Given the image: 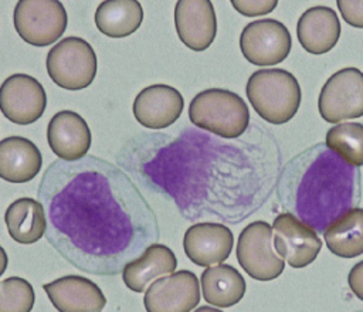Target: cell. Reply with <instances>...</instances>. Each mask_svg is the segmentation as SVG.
Instances as JSON below:
<instances>
[{"label":"cell","mask_w":363,"mask_h":312,"mask_svg":"<svg viewBox=\"0 0 363 312\" xmlns=\"http://www.w3.org/2000/svg\"><path fill=\"white\" fill-rule=\"evenodd\" d=\"M38 200L48 243L86 274H121L160 237L157 217L135 182L102 157L54 160L40 180Z\"/></svg>","instance_id":"1"},{"label":"cell","mask_w":363,"mask_h":312,"mask_svg":"<svg viewBox=\"0 0 363 312\" xmlns=\"http://www.w3.org/2000/svg\"><path fill=\"white\" fill-rule=\"evenodd\" d=\"M318 109L329 123L363 116V72L347 67L330 75L320 89Z\"/></svg>","instance_id":"9"},{"label":"cell","mask_w":363,"mask_h":312,"mask_svg":"<svg viewBox=\"0 0 363 312\" xmlns=\"http://www.w3.org/2000/svg\"><path fill=\"white\" fill-rule=\"evenodd\" d=\"M184 101L182 94L166 84L143 88L135 98L132 111L135 119L147 129H164L182 115Z\"/></svg>","instance_id":"15"},{"label":"cell","mask_w":363,"mask_h":312,"mask_svg":"<svg viewBox=\"0 0 363 312\" xmlns=\"http://www.w3.org/2000/svg\"><path fill=\"white\" fill-rule=\"evenodd\" d=\"M10 237L24 245L34 244L47 233V217L41 201L31 197L14 200L4 213Z\"/></svg>","instance_id":"22"},{"label":"cell","mask_w":363,"mask_h":312,"mask_svg":"<svg viewBox=\"0 0 363 312\" xmlns=\"http://www.w3.org/2000/svg\"><path fill=\"white\" fill-rule=\"evenodd\" d=\"M234 237L231 230L220 223H196L183 237V248L187 258L199 267L223 264L231 254Z\"/></svg>","instance_id":"14"},{"label":"cell","mask_w":363,"mask_h":312,"mask_svg":"<svg viewBox=\"0 0 363 312\" xmlns=\"http://www.w3.org/2000/svg\"><path fill=\"white\" fill-rule=\"evenodd\" d=\"M292 47L289 30L278 20L261 18L244 27L240 48L244 58L254 65L265 67L282 62Z\"/></svg>","instance_id":"10"},{"label":"cell","mask_w":363,"mask_h":312,"mask_svg":"<svg viewBox=\"0 0 363 312\" xmlns=\"http://www.w3.org/2000/svg\"><path fill=\"white\" fill-rule=\"evenodd\" d=\"M58 312H102L106 298L101 288L88 278L67 275L43 285Z\"/></svg>","instance_id":"17"},{"label":"cell","mask_w":363,"mask_h":312,"mask_svg":"<svg viewBox=\"0 0 363 312\" xmlns=\"http://www.w3.org/2000/svg\"><path fill=\"white\" fill-rule=\"evenodd\" d=\"M201 292L206 302L218 308L238 303L245 294L244 277L228 264H217L203 271L200 277Z\"/></svg>","instance_id":"23"},{"label":"cell","mask_w":363,"mask_h":312,"mask_svg":"<svg viewBox=\"0 0 363 312\" xmlns=\"http://www.w3.org/2000/svg\"><path fill=\"white\" fill-rule=\"evenodd\" d=\"M326 247L340 258L363 254V208L356 207L333 221L323 233Z\"/></svg>","instance_id":"25"},{"label":"cell","mask_w":363,"mask_h":312,"mask_svg":"<svg viewBox=\"0 0 363 312\" xmlns=\"http://www.w3.org/2000/svg\"><path fill=\"white\" fill-rule=\"evenodd\" d=\"M199 302V279L187 269L156 279L143 296L146 312H191Z\"/></svg>","instance_id":"13"},{"label":"cell","mask_w":363,"mask_h":312,"mask_svg":"<svg viewBox=\"0 0 363 312\" xmlns=\"http://www.w3.org/2000/svg\"><path fill=\"white\" fill-rule=\"evenodd\" d=\"M13 21L23 41L45 47L64 34L68 17L58 0H20L14 7Z\"/></svg>","instance_id":"7"},{"label":"cell","mask_w":363,"mask_h":312,"mask_svg":"<svg viewBox=\"0 0 363 312\" xmlns=\"http://www.w3.org/2000/svg\"><path fill=\"white\" fill-rule=\"evenodd\" d=\"M247 98L255 112L272 125L291 121L301 105L298 79L285 69H258L250 75L245 87Z\"/></svg>","instance_id":"4"},{"label":"cell","mask_w":363,"mask_h":312,"mask_svg":"<svg viewBox=\"0 0 363 312\" xmlns=\"http://www.w3.org/2000/svg\"><path fill=\"white\" fill-rule=\"evenodd\" d=\"M296 35L306 52L315 55L329 52L340 37V21L336 11L326 6L308 9L298 20Z\"/></svg>","instance_id":"19"},{"label":"cell","mask_w":363,"mask_h":312,"mask_svg":"<svg viewBox=\"0 0 363 312\" xmlns=\"http://www.w3.org/2000/svg\"><path fill=\"white\" fill-rule=\"evenodd\" d=\"M231 4L234 9L247 17H255L271 13L278 1L277 0H233Z\"/></svg>","instance_id":"28"},{"label":"cell","mask_w":363,"mask_h":312,"mask_svg":"<svg viewBox=\"0 0 363 312\" xmlns=\"http://www.w3.org/2000/svg\"><path fill=\"white\" fill-rule=\"evenodd\" d=\"M47 140L50 149L67 162L86 156L92 136L85 119L74 111H60L48 122Z\"/></svg>","instance_id":"18"},{"label":"cell","mask_w":363,"mask_h":312,"mask_svg":"<svg viewBox=\"0 0 363 312\" xmlns=\"http://www.w3.org/2000/svg\"><path fill=\"white\" fill-rule=\"evenodd\" d=\"M177 260L174 252L164 244L150 245L140 257L125 265L123 284L133 292H146L153 279L174 272Z\"/></svg>","instance_id":"21"},{"label":"cell","mask_w":363,"mask_h":312,"mask_svg":"<svg viewBox=\"0 0 363 312\" xmlns=\"http://www.w3.org/2000/svg\"><path fill=\"white\" fill-rule=\"evenodd\" d=\"M347 284L352 289V292L363 301V261L353 265L347 275Z\"/></svg>","instance_id":"30"},{"label":"cell","mask_w":363,"mask_h":312,"mask_svg":"<svg viewBox=\"0 0 363 312\" xmlns=\"http://www.w3.org/2000/svg\"><path fill=\"white\" fill-rule=\"evenodd\" d=\"M275 251L292 267L303 268L313 262L322 248L318 233L291 213H281L272 223Z\"/></svg>","instance_id":"11"},{"label":"cell","mask_w":363,"mask_h":312,"mask_svg":"<svg viewBox=\"0 0 363 312\" xmlns=\"http://www.w3.org/2000/svg\"><path fill=\"white\" fill-rule=\"evenodd\" d=\"M357 312H363V311H357Z\"/></svg>","instance_id":"32"},{"label":"cell","mask_w":363,"mask_h":312,"mask_svg":"<svg viewBox=\"0 0 363 312\" xmlns=\"http://www.w3.org/2000/svg\"><path fill=\"white\" fill-rule=\"evenodd\" d=\"M174 27L180 41L193 51L208 48L217 34V17L208 0H179L174 7Z\"/></svg>","instance_id":"16"},{"label":"cell","mask_w":363,"mask_h":312,"mask_svg":"<svg viewBox=\"0 0 363 312\" xmlns=\"http://www.w3.org/2000/svg\"><path fill=\"white\" fill-rule=\"evenodd\" d=\"M190 122L216 136L237 139L250 125V109L244 99L228 89L210 88L199 92L189 105Z\"/></svg>","instance_id":"5"},{"label":"cell","mask_w":363,"mask_h":312,"mask_svg":"<svg viewBox=\"0 0 363 312\" xmlns=\"http://www.w3.org/2000/svg\"><path fill=\"white\" fill-rule=\"evenodd\" d=\"M272 227L267 221H254L242 228L237 241V261L257 281H272L284 268V258L272 247Z\"/></svg>","instance_id":"8"},{"label":"cell","mask_w":363,"mask_h":312,"mask_svg":"<svg viewBox=\"0 0 363 312\" xmlns=\"http://www.w3.org/2000/svg\"><path fill=\"white\" fill-rule=\"evenodd\" d=\"M143 9L136 0H105L95 11L96 28L112 38L133 34L142 24Z\"/></svg>","instance_id":"24"},{"label":"cell","mask_w":363,"mask_h":312,"mask_svg":"<svg viewBox=\"0 0 363 312\" xmlns=\"http://www.w3.org/2000/svg\"><path fill=\"white\" fill-rule=\"evenodd\" d=\"M336 4L349 26L363 28V0H337Z\"/></svg>","instance_id":"29"},{"label":"cell","mask_w":363,"mask_h":312,"mask_svg":"<svg viewBox=\"0 0 363 312\" xmlns=\"http://www.w3.org/2000/svg\"><path fill=\"white\" fill-rule=\"evenodd\" d=\"M45 67L57 87L78 91L92 84L96 75V55L84 38L67 37L48 51Z\"/></svg>","instance_id":"6"},{"label":"cell","mask_w":363,"mask_h":312,"mask_svg":"<svg viewBox=\"0 0 363 312\" xmlns=\"http://www.w3.org/2000/svg\"><path fill=\"white\" fill-rule=\"evenodd\" d=\"M43 166L38 147L27 138L9 136L0 142V177L10 183L33 180Z\"/></svg>","instance_id":"20"},{"label":"cell","mask_w":363,"mask_h":312,"mask_svg":"<svg viewBox=\"0 0 363 312\" xmlns=\"http://www.w3.org/2000/svg\"><path fill=\"white\" fill-rule=\"evenodd\" d=\"M193 312H223V311H220L217 308H211V306H200Z\"/></svg>","instance_id":"31"},{"label":"cell","mask_w":363,"mask_h":312,"mask_svg":"<svg viewBox=\"0 0 363 312\" xmlns=\"http://www.w3.org/2000/svg\"><path fill=\"white\" fill-rule=\"evenodd\" d=\"M325 143L352 166H363V123L343 122L332 126Z\"/></svg>","instance_id":"26"},{"label":"cell","mask_w":363,"mask_h":312,"mask_svg":"<svg viewBox=\"0 0 363 312\" xmlns=\"http://www.w3.org/2000/svg\"><path fill=\"white\" fill-rule=\"evenodd\" d=\"M47 106V95L43 85L31 75L13 74L0 88V108L3 115L18 125H30L38 121Z\"/></svg>","instance_id":"12"},{"label":"cell","mask_w":363,"mask_h":312,"mask_svg":"<svg viewBox=\"0 0 363 312\" xmlns=\"http://www.w3.org/2000/svg\"><path fill=\"white\" fill-rule=\"evenodd\" d=\"M35 294L31 284L20 277L0 282V312H31Z\"/></svg>","instance_id":"27"},{"label":"cell","mask_w":363,"mask_h":312,"mask_svg":"<svg viewBox=\"0 0 363 312\" xmlns=\"http://www.w3.org/2000/svg\"><path fill=\"white\" fill-rule=\"evenodd\" d=\"M281 207L318 234L356 208L362 199V173L326 143H316L286 162L277 180Z\"/></svg>","instance_id":"3"},{"label":"cell","mask_w":363,"mask_h":312,"mask_svg":"<svg viewBox=\"0 0 363 312\" xmlns=\"http://www.w3.org/2000/svg\"><path fill=\"white\" fill-rule=\"evenodd\" d=\"M119 162L155 191L169 196L186 218L213 216L237 223L268 199L278 180L275 143L223 142L186 129L177 136L130 140Z\"/></svg>","instance_id":"2"}]
</instances>
